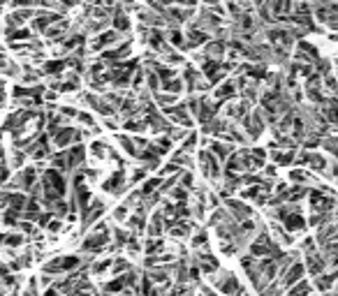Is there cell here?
Returning a JSON list of instances; mask_svg holds the SVG:
<instances>
[{
  "label": "cell",
  "instance_id": "cell-7",
  "mask_svg": "<svg viewBox=\"0 0 338 296\" xmlns=\"http://www.w3.org/2000/svg\"><path fill=\"white\" fill-rule=\"evenodd\" d=\"M285 227H287V229H303V220L299 218V215H292V218H287L285 220Z\"/></svg>",
  "mask_w": 338,
  "mask_h": 296
},
{
  "label": "cell",
  "instance_id": "cell-3",
  "mask_svg": "<svg viewBox=\"0 0 338 296\" xmlns=\"http://www.w3.org/2000/svg\"><path fill=\"white\" fill-rule=\"evenodd\" d=\"M114 42H118V35H116V33H105V35L95 37V40L90 42V49H93V51H98V49L107 46V44H114Z\"/></svg>",
  "mask_w": 338,
  "mask_h": 296
},
{
  "label": "cell",
  "instance_id": "cell-8",
  "mask_svg": "<svg viewBox=\"0 0 338 296\" xmlns=\"http://www.w3.org/2000/svg\"><path fill=\"white\" fill-rule=\"evenodd\" d=\"M308 266H311L313 273H320V271L324 269V261H320V257H317V254H311V261H308Z\"/></svg>",
  "mask_w": 338,
  "mask_h": 296
},
{
  "label": "cell",
  "instance_id": "cell-10",
  "mask_svg": "<svg viewBox=\"0 0 338 296\" xmlns=\"http://www.w3.org/2000/svg\"><path fill=\"white\" fill-rule=\"evenodd\" d=\"M213 153H215V155H220V157H225V155H230V153H232V146H225V144H213Z\"/></svg>",
  "mask_w": 338,
  "mask_h": 296
},
{
  "label": "cell",
  "instance_id": "cell-4",
  "mask_svg": "<svg viewBox=\"0 0 338 296\" xmlns=\"http://www.w3.org/2000/svg\"><path fill=\"white\" fill-rule=\"evenodd\" d=\"M299 275H303V266H301V264H294V269L283 278V285H285V287H290L292 282H296V280H299Z\"/></svg>",
  "mask_w": 338,
  "mask_h": 296
},
{
  "label": "cell",
  "instance_id": "cell-12",
  "mask_svg": "<svg viewBox=\"0 0 338 296\" xmlns=\"http://www.w3.org/2000/svg\"><path fill=\"white\" fill-rule=\"evenodd\" d=\"M308 292H311V289L306 287V285H299L296 289H292V292H290V296H308Z\"/></svg>",
  "mask_w": 338,
  "mask_h": 296
},
{
  "label": "cell",
  "instance_id": "cell-15",
  "mask_svg": "<svg viewBox=\"0 0 338 296\" xmlns=\"http://www.w3.org/2000/svg\"><path fill=\"white\" fill-rule=\"evenodd\" d=\"M202 296H213V292H209V289H204V292H202Z\"/></svg>",
  "mask_w": 338,
  "mask_h": 296
},
{
  "label": "cell",
  "instance_id": "cell-14",
  "mask_svg": "<svg viewBox=\"0 0 338 296\" xmlns=\"http://www.w3.org/2000/svg\"><path fill=\"white\" fill-rule=\"evenodd\" d=\"M324 146H329L331 153H336V155H338V139H329L327 144H324Z\"/></svg>",
  "mask_w": 338,
  "mask_h": 296
},
{
  "label": "cell",
  "instance_id": "cell-5",
  "mask_svg": "<svg viewBox=\"0 0 338 296\" xmlns=\"http://www.w3.org/2000/svg\"><path fill=\"white\" fill-rule=\"evenodd\" d=\"M105 190L107 192H123V181H121V176L116 174L114 178H109L107 183H105Z\"/></svg>",
  "mask_w": 338,
  "mask_h": 296
},
{
  "label": "cell",
  "instance_id": "cell-6",
  "mask_svg": "<svg viewBox=\"0 0 338 296\" xmlns=\"http://www.w3.org/2000/svg\"><path fill=\"white\" fill-rule=\"evenodd\" d=\"M90 153L95 157H105L107 155V146L102 144V141H93V146H90Z\"/></svg>",
  "mask_w": 338,
  "mask_h": 296
},
{
  "label": "cell",
  "instance_id": "cell-1",
  "mask_svg": "<svg viewBox=\"0 0 338 296\" xmlns=\"http://www.w3.org/2000/svg\"><path fill=\"white\" fill-rule=\"evenodd\" d=\"M215 285L223 289L225 294H234V292H239V282H236V278H234L232 273H225L223 280H218Z\"/></svg>",
  "mask_w": 338,
  "mask_h": 296
},
{
  "label": "cell",
  "instance_id": "cell-13",
  "mask_svg": "<svg viewBox=\"0 0 338 296\" xmlns=\"http://www.w3.org/2000/svg\"><path fill=\"white\" fill-rule=\"evenodd\" d=\"M169 40H171L174 44H178V46L183 44V37H181V33H178V30H171V35H169Z\"/></svg>",
  "mask_w": 338,
  "mask_h": 296
},
{
  "label": "cell",
  "instance_id": "cell-11",
  "mask_svg": "<svg viewBox=\"0 0 338 296\" xmlns=\"http://www.w3.org/2000/svg\"><path fill=\"white\" fill-rule=\"evenodd\" d=\"M114 26H116V28H121V30H127V28H130V21H127L125 17H116Z\"/></svg>",
  "mask_w": 338,
  "mask_h": 296
},
{
  "label": "cell",
  "instance_id": "cell-2",
  "mask_svg": "<svg viewBox=\"0 0 338 296\" xmlns=\"http://www.w3.org/2000/svg\"><path fill=\"white\" fill-rule=\"evenodd\" d=\"M202 165H204V174L209 178H215L218 176V165H215V157L211 153H202Z\"/></svg>",
  "mask_w": 338,
  "mask_h": 296
},
{
  "label": "cell",
  "instance_id": "cell-9",
  "mask_svg": "<svg viewBox=\"0 0 338 296\" xmlns=\"http://www.w3.org/2000/svg\"><path fill=\"white\" fill-rule=\"evenodd\" d=\"M236 88H234V84H225L220 90H218V97H234L236 93H234Z\"/></svg>",
  "mask_w": 338,
  "mask_h": 296
}]
</instances>
